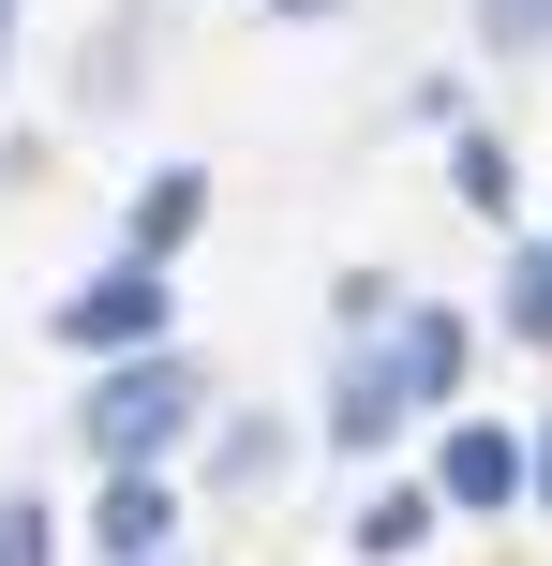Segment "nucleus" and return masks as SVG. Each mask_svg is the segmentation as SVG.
Segmentation results:
<instances>
[{"instance_id":"f8f14e48","label":"nucleus","mask_w":552,"mask_h":566,"mask_svg":"<svg viewBox=\"0 0 552 566\" xmlns=\"http://www.w3.org/2000/svg\"><path fill=\"white\" fill-rule=\"evenodd\" d=\"M523 492H538V507H552V432H538V448H523Z\"/></svg>"},{"instance_id":"f03ea898","label":"nucleus","mask_w":552,"mask_h":566,"mask_svg":"<svg viewBox=\"0 0 552 566\" xmlns=\"http://www.w3.org/2000/svg\"><path fill=\"white\" fill-rule=\"evenodd\" d=\"M195 432V373L149 343V358H105V388H90V462L105 478H149V462Z\"/></svg>"},{"instance_id":"39448f33","label":"nucleus","mask_w":552,"mask_h":566,"mask_svg":"<svg viewBox=\"0 0 552 566\" xmlns=\"http://www.w3.org/2000/svg\"><path fill=\"white\" fill-rule=\"evenodd\" d=\"M90 537H105V566H165V537H179L165 478H105V507H90Z\"/></svg>"},{"instance_id":"20e7f679","label":"nucleus","mask_w":552,"mask_h":566,"mask_svg":"<svg viewBox=\"0 0 552 566\" xmlns=\"http://www.w3.org/2000/svg\"><path fill=\"white\" fill-rule=\"evenodd\" d=\"M434 507L508 522V507H523V432H493V418H448V448H434Z\"/></svg>"},{"instance_id":"1a4fd4ad","label":"nucleus","mask_w":552,"mask_h":566,"mask_svg":"<svg viewBox=\"0 0 552 566\" xmlns=\"http://www.w3.org/2000/svg\"><path fill=\"white\" fill-rule=\"evenodd\" d=\"M448 195H464V209H508V149L464 135V149H448Z\"/></svg>"},{"instance_id":"0eeeda50","label":"nucleus","mask_w":552,"mask_h":566,"mask_svg":"<svg viewBox=\"0 0 552 566\" xmlns=\"http://www.w3.org/2000/svg\"><path fill=\"white\" fill-rule=\"evenodd\" d=\"M434 522H448L434 492H374V507H358V552H374V566H404L418 537H434Z\"/></svg>"},{"instance_id":"7ed1b4c3","label":"nucleus","mask_w":552,"mask_h":566,"mask_svg":"<svg viewBox=\"0 0 552 566\" xmlns=\"http://www.w3.org/2000/svg\"><path fill=\"white\" fill-rule=\"evenodd\" d=\"M165 298H179L165 269H149V254H119V269H90L75 298L45 313V328L75 343V358H149V343H165Z\"/></svg>"},{"instance_id":"4468645a","label":"nucleus","mask_w":552,"mask_h":566,"mask_svg":"<svg viewBox=\"0 0 552 566\" xmlns=\"http://www.w3.org/2000/svg\"><path fill=\"white\" fill-rule=\"evenodd\" d=\"M0 30H15V0H0Z\"/></svg>"},{"instance_id":"ddd939ff","label":"nucleus","mask_w":552,"mask_h":566,"mask_svg":"<svg viewBox=\"0 0 552 566\" xmlns=\"http://www.w3.org/2000/svg\"><path fill=\"white\" fill-rule=\"evenodd\" d=\"M284 15H344V0H284Z\"/></svg>"},{"instance_id":"423d86ee","label":"nucleus","mask_w":552,"mask_h":566,"mask_svg":"<svg viewBox=\"0 0 552 566\" xmlns=\"http://www.w3.org/2000/svg\"><path fill=\"white\" fill-rule=\"evenodd\" d=\"M195 224H209V179H195V165H165V179L135 195V239H119V254H149V269H165V254H179Z\"/></svg>"},{"instance_id":"f257e3e1","label":"nucleus","mask_w":552,"mask_h":566,"mask_svg":"<svg viewBox=\"0 0 552 566\" xmlns=\"http://www.w3.org/2000/svg\"><path fill=\"white\" fill-rule=\"evenodd\" d=\"M464 313H434V298H404L374 343L344 358V388H329V448H388L404 418H434V402H464Z\"/></svg>"},{"instance_id":"9d476101","label":"nucleus","mask_w":552,"mask_h":566,"mask_svg":"<svg viewBox=\"0 0 552 566\" xmlns=\"http://www.w3.org/2000/svg\"><path fill=\"white\" fill-rule=\"evenodd\" d=\"M478 30H493L508 60H538V45H552V0H478Z\"/></svg>"},{"instance_id":"9b49d317","label":"nucleus","mask_w":552,"mask_h":566,"mask_svg":"<svg viewBox=\"0 0 552 566\" xmlns=\"http://www.w3.org/2000/svg\"><path fill=\"white\" fill-rule=\"evenodd\" d=\"M0 566H60V522L30 507V492H15V507H0Z\"/></svg>"},{"instance_id":"6e6552de","label":"nucleus","mask_w":552,"mask_h":566,"mask_svg":"<svg viewBox=\"0 0 552 566\" xmlns=\"http://www.w3.org/2000/svg\"><path fill=\"white\" fill-rule=\"evenodd\" d=\"M508 328L552 343V239H523V254H508Z\"/></svg>"}]
</instances>
